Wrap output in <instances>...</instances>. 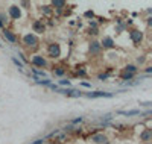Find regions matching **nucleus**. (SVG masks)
<instances>
[{
  "label": "nucleus",
  "instance_id": "1",
  "mask_svg": "<svg viewBox=\"0 0 152 144\" xmlns=\"http://www.w3.org/2000/svg\"><path fill=\"white\" fill-rule=\"evenodd\" d=\"M23 41H25V44H26L27 47H35V45L38 44V38H37L35 35H32V34H27V35H25Z\"/></svg>",
  "mask_w": 152,
  "mask_h": 144
},
{
  "label": "nucleus",
  "instance_id": "2",
  "mask_svg": "<svg viewBox=\"0 0 152 144\" xmlns=\"http://www.w3.org/2000/svg\"><path fill=\"white\" fill-rule=\"evenodd\" d=\"M61 55V49H59V44H50L49 45V56L50 58H58Z\"/></svg>",
  "mask_w": 152,
  "mask_h": 144
},
{
  "label": "nucleus",
  "instance_id": "3",
  "mask_svg": "<svg viewBox=\"0 0 152 144\" xmlns=\"http://www.w3.org/2000/svg\"><path fill=\"white\" fill-rule=\"evenodd\" d=\"M90 99H96V97H113V93H104V91H96V93H87L85 94Z\"/></svg>",
  "mask_w": 152,
  "mask_h": 144
},
{
  "label": "nucleus",
  "instance_id": "4",
  "mask_svg": "<svg viewBox=\"0 0 152 144\" xmlns=\"http://www.w3.org/2000/svg\"><path fill=\"white\" fill-rule=\"evenodd\" d=\"M9 15L14 18V20L20 18V15H21V12H20V8H18V6H11V8H9Z\"/></svg>",
  "mask_w": 152,
  "mask_h": 144
},
{
  "label": "nucleus",
  "instance_id": "5",
  "mask_svg": "<svg viewBox=\"0 0 152 144\" xmlns=\"http://www.w3.org/2000/svg\"><path fill=\"white\" fill-rule=\"evenodd\" d=\"M32 27H34V30H35L37 34H43V32H44V24H43V21H40V20L34 21Z\"/></svg>",
  "mask_w": 152,
  "mask_h": 144
},
{
  "label": "nucleus",
  "instance_id": "6",
  "mask_svg": "<svg viewBox=\"0 0 152 144\" xmlns=\"http://www.w3.org/2000/svg\"><path fill=\"white\" fill-rule=\"evenodd\" d=\"M32 64L34 65H37V67H44L46 65V59L43 58V56H34V59H32Z\"/></svg>",
  "mask_w": 152,
  "mask_h": 144
},
{
  "label": "nucleus",
  "instance_id": "7",
  "mask_svg": "<svg viewBox=\"0 0 152 144\" xmlns=\"http://www.w3.org/2000/svg\"><path fill=\"white\" fill-rule=\"evenodd\" d=\"M117 114H120V115H126V117H132V115H138L140 111H138V109H131V111H117Z\"/></svg>",
  "mask_w": 152,
  "mask_h": 144
},
{
  "label": "nucleus",
  "instance_id": "8",
  "mask_svg": "<svg viewBox=\"0 0 152 144\" xmlns=\"http://www.w3.org/2000/svg\"><path fill=\"white\" fill-rule=\"evenodd\" d=\"M3 35H5V38H6V40H9L11 43H17V36L14 35V34H12L11 30L5 29V30H3Z\"/></svg>",
  "mask_w": 152,
  "mask_h": 144
},
{
  "label": "nucleus",
  "instance_id": "9",
  "mask_svg": "<svg viewBox=\"0 0 152 144\" xmlns=\"http://www.w3.org/2000/svg\"><path fill=\"white\" fill-rule=\"evenodd\" d=\"M142 32H138V30H132V32H131V38H132V41H134V43H140V41H142Z\"/></svg>",
  "mask_w": 152,
  "mask_h": 144
},
{
  "label": "nucleus",
  "instance_id": "10",
  "mask_svg": "<svg viewBox=\"0 0 152 144\" xmlns=\"http://www.w3.org/2000/svg\"><path fill=\"white\" fill-rule=\"evenodd\" d=\"M100 45H104V47H113V45H114V41H113V38H110V36H105Z\"/></svg>",
  "mask_w": 152,
  "mask_h": 144
},
{
  "label": "nucleus",
  "instance_id": "11",
  "mask_svg": "<svg viewBox=\"0 0 152 144\" xmlns=\"http://www.w3.org/2000/svg\"><path fill=\"white\" fill-rule=\"evenodd\" d=\"M100 47H102V45L94 41V43H91V45H90V52H91V53H98L99 50H100Z\"/></svg>",
  "mask_w": 152,
  "mask_h": 144
},
{
  "label": "nucleus",
  "instance_id": "12",
  "mask_svg": "<svg viewBox=\"0 0 152 144\" xmlns=\"http://www.w3.org/2000/svg\"><path fill=\"white\" fill-rule=\"evenodd\" d=\"M93 141H94V143H105V141H107V138L102 135V134H99V135L93 136Z\"/></svg>",
  "mask_w": 152,
  "mask_h": 144
},
{
  "label": "nucleus",
  "instance_id": "13",
  "mask_svg": "<svg viewBox=\"0 0 152 144\" xmlns=\"http://www.w3.org/2000/svg\"><path fill=\"white\" fill-rule=\"evenodd\" d=\"M149 138H151V129H146L143 134H142V140L143 141H149Z\"/></svg>",
  "mask_w": 152,
  "mask_h": 144
},
{
  "label": "nucleus",
  "instance_id": "14",
  "mask_svg": "<svg viewBox=\"0 0 152 144\" xmlns=\"http://www.w3.org/2000/svg\"><path fill=\"white\" fill-rule=\"evenodd\" d=\"M135 71H137V67H135V65H126V73L134 74Z\"/></svg>",
  "mask_w": 152,
  "mask_h": 144
},
{
  "label": "nucleus",
  "instance_id": "15",
  "mask_svg": "<svg viewBox=\"0 0 152 144\" xmlns=\"http://www.w3.org/2000/svg\"><path fill=\"white\" fill-rule=\"evenodd\" d=\"M12 62H14V64H15V65H17V67H18V68H20V70H23V64H21V62H20V61H18V59H17V58H12Z\"/></svg>",
  "mask_w": 152,
  "mask_h": 144
},
{
  "label": "nucleus",
  "instance_id": "16",
  "mask_svg": "<svg viewBox=\"0 0 152 144\" xmlns=\"http://www.w3.org/2000/svg\"><path fill=\"white\" fill-rule=\"evenodd\" d=\"M52 5H53V6H56V8H63V6H65V2H58V0H56V2H53V3H52Z\"/></svg>",
  "mask_w": 152,
  "mask_h": 144
},
{
  "label": "nucleus",
  "instance_id": "17",
  "mask_svg": "<svg viewBox=\"0 0 152 144\" xmlns=\"http://www.w3.org/2000/svg\"><path fill=\"white\" fill-rule=\"evenodd\" d=\"M132 76H134V74H131V73H123V74H122V77H123L125 81H128V79H131Z\"/></svg>",
  "mask_w": 152,
  "mask_h": 144
},
{
  "label": "nucleus",
  "instance_id": "18",
  "mask_svg": "<svg viewBox=\"0 0 152 144\" xmlns=\"http://www.w3.org/2000/svg\"><path fill=\"white\" fill-rule=\"evenodd\" d=\"M34 73H35L37 76H41V77H46V73H44V71H40V70H35V68H34Z\"/></svg>",
  "mask_w": 152,
  "mask_h": 144
},
{
  "label": "nucleus",
  "instance_id": "19",
  "mask_svg": "<svg viewBox=\"0 0 152 144\" xmlns=\"http://www.w3.org/2000/svg\"><path fill=\"white\" fill-rule=\"evenodd\" d=\"M55 74L63 76V74H64V68H61V67H59V68H56V70H55Z\"/></svg>",
  "mask_w": 152,
  "mask_h": 144
},
{
  "label": "nucleus",
  "instance_id": "20",
  "mask_svg": "<svg viewBox=\"0 0 152 144\" xmlns=\"http://www.w3.org/2000/svg\"><path fill=\"white\" fill-rule=\"evenodd\" d=\"M59 85H70V81H67V79H63V81H59Z\"/></svg>",
  "mask_w": 152,
  "mask_h": 144
},
{
  "label": "nucleus",
  "instance_id": "21",
  "mask_svg": "<svg viewBox=\"0 0 152 144\" xmlns=\"http://www.w3.org/2000/svg\"><path fill=\"white\" fill-rule=\"evenodd\" d=\"M82 85H84V87H87V88H90V87H91V83H87V82H82Z\"/></svg>",
  "mask_w": 152,
  "mask_h": 144
},
{
  "label": "nucleus",
  "instance_id": "22",
  "mask_svg": "<svg viewBox=\"0 0 152 144\" xmlns=\"http://www.w3.org/2000/svg\"><path fill=\"white\" fill-rule=\"evenodd\" d=\"M32 144H43V140H37L35 143H32Z\"/></svg>",
  "mask_w": 152,
  "mask_h": 144
},
{
  "label": "nucleus",
  "instance_id": "23",
  "mask_svg": "<svg viewBox=\"0 0 152 144\" xmlns=\"http://www.w3.org/2000/svg\"><path fill=\"white\" fill-rule=\"evenodd\" d=\"M44 12H46V14H49V12H50V9L47 8V6H44Z\"/></svg>",
  "mask_w": 152,
  "mask_h": 144
}]
</instances>
